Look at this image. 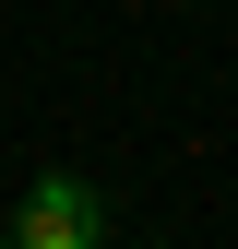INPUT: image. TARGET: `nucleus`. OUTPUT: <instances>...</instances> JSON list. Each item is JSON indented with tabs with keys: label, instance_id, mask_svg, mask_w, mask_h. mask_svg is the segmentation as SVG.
Returning a JSON list of instances; mask_svg holds the SVG:
<instances>
[{
	"label": "nucleus",
	"instance_id": "nucleus-1",
	"mask_svg": "<svg viewBox=\"0 0 238 249\" xmlns=\"http://www.w3.org/2000/svg\"><path fill=\"white\" fill-rule=\"evenodd\" d=\"M12 249H96V202H83V178H36Z\"/></svg>",
	"mask_w": 238,
	"mask_h": 249
},
{
	"label": "nucleus",
	"instance_id": "nucleus-2",
	"mask_svg": "<svg viewBox=\"0 0 238 249\" xmlns=\"http://www.w3.org/2000/svg\"><path fill=\"white\" fill-rule=\"evenodd\" d=\"M0 249H12V237H0Z\"/></svg>",
	"mask_w": 238,
	"mask_h": 249
}]
</instances>
